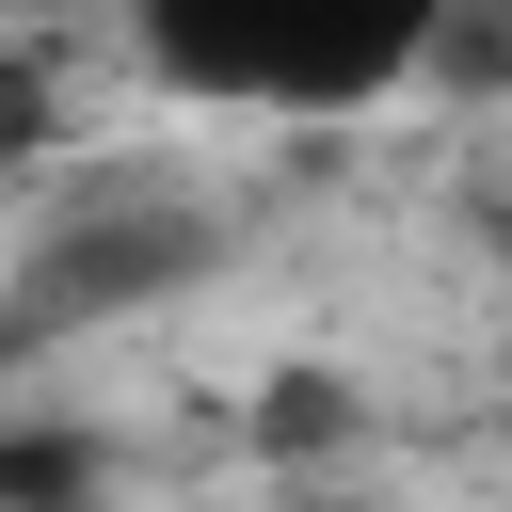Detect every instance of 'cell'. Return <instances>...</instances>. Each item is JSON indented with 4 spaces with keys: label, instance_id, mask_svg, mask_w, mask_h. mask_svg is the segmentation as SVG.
Instances as JSON below:
<instances>
[{
    "label": "cell",
    "instance_id": "cell-1",
    "mask_svg": "<svg viewBox=\"0 0 512 512\" xmlns=\"http://www.w3.org/2000/svg\"><path fill=\"white\" fill-rule=\"evenodd\" d=\"M432 48L448 32H416V16H240V0H160L128 32V64L160 96H208V112H368Z\"/></svg>",
    "mask_w": 512,
    "mask_h": 512
},
{
    "label": "cell",
    "instance_id": "cell-2",
    "mask_svg": "<svg viewBox=\"0 0 512 512\" xmlns=\"http://www.w3.org/2000/svg\"><path fill=\"white\" fill-rule=\"evenodd\" d=\"M496 352H512V272H496Z\"/></svg>",
    "mask_w": 512,
    "mask_h": 512
}]
</instances>
